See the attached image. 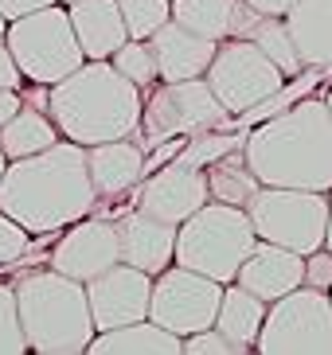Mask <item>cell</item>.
<instances>
[{"instance_id":"6da1fadb","label":"cell","mask_w":332,"mask_h":355,"mask_svg":"<svg viewBox=\"0 0 332 355\" xmlns=\"http://www.w3.org/2000/svg\"><path fill=\"white\" fill-rule=\"evenodd\" d=\"M98 191L86 172V148L59 137L43 153L8 160L0 176V211L28 234H55L86 219Z\"/></svg>"},{"instance_id":"7a4b0ae2","label":"cell","mask_w":332,"mask_h":355,"mask_svg":"<svg viewBox=\"0 0 332 355\" xmlns=\"http://www.w3.org/2000/svg\"><path fill=\"white\" fill-rule=\"evenodd\" d=\"M242 160L266 188L332 191V114L324 98H297L242 137Z\"/></svg>"},{"instance_id":"3957f363","label":"cell","mask_w":332,"mask_h":355,"mask_svg":"<svg viewBox=\"0 0 332 355\" xmlns=\"http://www.w3.org/2000/svg\"><path fill=\"white\" fill-rule=\"evenodd\" d=\"M141 90L114 71L110 59H83L67 78L47 86V117L74 145L133 137L141 125Z\"/></svg>"},{"instance_id":"277c9868","label":"cell","mask_w":332,"mask_h":355,"mask_svg":"<svg viewBox=\"0 0 332 355\" xmlns=\"http://www.w3.org/2000/svg\"><path fill=\"white\" fill-rule=\"evenodd\" d=\"M16 289V313L28 340V352L35 355H83L90 336L98 332L90 320L83 282H74L59 270L24 273Z\"/></svg>"},{"instance_id":"5b68a950","label":"cell","mask_w":332,"mask_h":355,"mask_svg":"<svg viewBox=\"0 0 332 355\" xmlns=\"http://www.w3.org/2000/svg\"><path fill=\"white\" fill-rule=\"evenodd\" d=\"M254 227L247 219V207L235 203H219L208 199L199 211H192L184 223L176 227V254L172 261L184 270H196L211 282L227 285L235 282L239 266L247 261V254L254 250Z\"/></svg>"},{"instance_id":"8992f818","label":"cell","mask_w":332,"mask_h":355,"mask_svg":"<svg viewBox=\"0 0 332 355\" xmlns=\"http://www.w3.org/2000/svg\"><path fill=\"white\" fill-rule=\"evenodd\" d=\"M4 43H8L16 67H20L24 83H31V86L35 83L51 86L83 63V47L74 40L67 4H59V0L47 4V8H35L28 16L8 20Z\"/></svg>"},{"instance_id":"52a82bcc","label":"cell","mask_w":332,"mask_h":355,"mask_svg":"<svg viewBox=\"0 0 332 355\" xmlns=\"http://www.w3.org/2000/svg\"><path fill=\"white\" fill-rule=\"evenodd\" d=\"M247 219L262 242L285 246L293 254H313L324 246L329 223V191L305 188H266L258 184L247 199Z\"/></svg>"},{"instance_id":"ba28073f","label":"cell","mask_w":332,"mask_h":355,"mask_svg":"<svg viewBox=\"0 0 332 355\" xmlns=\"http://www.w3.org/2000/svg\"><path fill=\"white\" fill-rule=\"evenodd\" d=\"M254 352L262 355H332V297L329 289L297 285L266 304Z\"/></svg>"},{"instance_id":"9c48e42d","label":"cell","mask_w":332,"mask_h":355,"mask_svg":"<svg viewBox=\"0 0 332 355\" xmlns=\"http://www.w3.org/2000/svg\"><path fill=\"white\" fill-rule=\"evenodd\" d=\"M149 102H141V148L160 145L165 137H196L227 125V110L211 94L208 78H180V83H153ZM133 133V137H137Z\"/></svg>"},{"instance_id":"30bf717a","label":"cell","mask_w":332,"mask_h":355,"mask_svg":"<svg viewBox=\"0 0 332 355\" xmlns=\"http://www.w3.org/2000/svg\"><path fill=\"white\" fill-rule=\"evenodd\" d=\"M204 78H208L211 94L219 98V105H223L231 117L254 110L258 102L278 94L281 83H285V74L274 67V59H266V55H262L250 40H242V35H231V40L215 43V55H211Z\"/></svg>"},{"instance_id":"8fae6325","label":"cell","mask_w":332,"mask_h":355,"mask_svg":"<svg viewBox=\"0 0 332 355\" xmlns=\"http://www.w3.org/2000/svg\"><path fill=\"white\" fill-rule=\"evenodd\" d=\"M223 297V285L204 277L184 266H165L153 277V293H149V320L168 328L172 336H192L199 328L215 324V309Z\"/></svg>"},{"instance_id":"7c38bea8","label":"cell","mask_w":332,"mask_h":355,"mask_svg":"<svg viewBox=\"0 0 332 355\" xmlns=\"http://www.w3.org/2000/svg\"><path fill=\"white\" fill-rule=\"evenodd\" d=\"M208 199L211 191H208L204 168H188V164H176V160H168L156 172H145L133 188V207L160 223H172V227H180Z\"/></svg>"},{"instance_id":"4fadbf2b","label":"cell","mask_w":332,"mask_h":355,"mask_svg":"<svg viewBox=\"0 0 332 355\" xmlns=\"http://www.w3.org/2000/svg\"><path fill=\"white\" fill-rule=\"evenodd\" d=\"M86 304H90L94 328H122V324L145 320L149 316V293H153V277L137 266L114 261L110 270H102L98 277L83 285Z\"/></svg>"},{"instance_id":"5bb4252c","label":"cell","mask_w":332,"mask_h":355,"mask_svg":"<svg viewBox=\"0 0 332 355\" xmlns=\"http://www.w3.org/2000/svg\"><path fill=\"white\" fill-rule=\"evenodd\" d=\"M114 261H122L117 254V227L114 219H78L67 227L59 242H55L51 250V270L67 273L74 282H90L98 277L102 270H110Z\"/></svg>"},{"instance_id":"9a60e30c","label":"cell","mask_w":332,"mask_h":355,"mask_svg":"<svg viewBox=\"0 0 332 355\" xmlns=\"http://www.w3.org/2000/svg\"><path fill=\"white\" fill-rule=\"evenodd\" d=\"M149 47H153V63H156V83L204 78L211 55H215V40L196 35L192 28L176 24L172 16H168L153 35H149Z\"/></svg>"},{"instance_id":"2e32d148","label":"cell","mask_w":332,"mask_h":355,"mask_svg":"<svg viewBox=\"0 0 332 355\" xmlns=\"http://www.w3.org/2000/svg\"><path fill=\"white\" fill-rule=\"evenodd\" d=\"M117 227V254H122L125 266H137L145 270L149 277L172 266V254H176V227L172 223H160L145 211H125Z\"/></svg>"},{"instance_id":"e0dca14e","label":"cell","mask_w":332,"mask_h":355,"mask_svg":"<svg viewBox=\"0 0 332 355\" xmlns=\"http://www.w3.org/2000/svg\"><path fill=\"white\" fill-rule=\"evenodd\" d=\"M235 282L247 293H254L258 301H278L290 289L305 282V258L301 254L285 250V246H274V242H254V250L247 254V261L239 266Z\"/></svg>"},{"instance_id":"ac0fdd59","label":"cell","mask_w":332,"mask_h":355,"mask_svg":"<svg viewBox=\"0 0 332 355\" xmlns=\"http://www.w3.org/2000/svg\"><path fill=\"white\" fill-rule=\"evenodd\" d=\"M86 172L98 191V199H117L137 188V180L145 176V148L133 137H117L102 145L86 148Z\"/></svg>"},{"instance_id":"d6986e66","label":"cell","mask_w":332,"mask_h":355,"mask_svg":"<svg viewBox=\"0 0 332 355\" xmlns=\"http://www.w3.org/2000/svg\"><path fill=\"white\" fill-rule=\"evenodd\" d=\"M67 16H71L74 40L83 47V59H110L129 40L117 0H74L67 4Z\"/></svg>"},{"instance_id":"ffe728a7","label":"cell","mask_w":332,"mask_h":355,"mask_svg":"<svg viewBox=\"0 0 332 355\" xmlns=\"http://www.w3.org/2000/svg\"><path fill=\"white\" fill-rule=\"evenodd\" d=\"M301 67H332V0H293L281 16Z\"/></svg>"},{"instance_id":"44dd1931","label":"cell","mask_w":332,"mask_h":355,"mask_svg":"<svg viewBox=\"0 0 332 355\" xmlns=\"http://www.w3.org/2000/svg\"><path fill=\"white\" fill-rule=\"evenodd\" d=\"M86 352L90 355H184V340L145 316V320L122 324V328L94 332Z\"/></svg>"},{"instance_id":"7402d4cb","label":"cell","mask_w":332,"mask_h":355,"mask_svg":"<svg viewBox=\"0 0 332 355\" xmlns=\"http://www.w3.org/2000/svg\"><path fill=\"white\" fill-rule=\"evenodd\" d=\"M262 316H266V301H258L254 293H247L239 282H227L223 285V297H219L215 324H211V328H219L231 344H239V352L247 355V352H254Z\"/></svg>"},{"instance_id":"603a6c76","label":"cell","mask_w":332,"mask_h":355,"mask_svg":"<svg viewBox=\"0 0 332 355\" xmlns=\"http://www.w3.org/2000/svg\"><path fill=\"white\" fill-rule=\"evenodd\" d=\"M168 16L184 28H192L196 35L208 40H231L239 28L242 0H168Z\"/></svg>"},{"instance_id":"cb8c5ba5","label":"cell","mask_w":332,"mask_h":355,"mask_svg":"<svg viewBox=\"0 0 332 355\" xmlns=\"http://www.w3.org/2000/svg\"><path fill=\"white\" fill-rule=\"evenodd\" d=\"M59 141V129L47 117V110H35V105H20L16 114L0 125V148L8 160L31 157V153H43L47 145Z\"/></svg>"},{"instance_id":"d4e9b609","label":"cell","mask_w":332,"mask_h":355,"mask_svg":"<svg viewBox=\"0 0 332 355\" xmlns=\"http://www.w3.org/2000/svg\"><path fill=\"white\" fill-rule=\"evenodd\" d=\"M242 40H250L266 59H274V67H278L285 78L305 71L301 59H297V47H293V40H290V28H285L281 16H262V12H254V20L247 24Z\"/></svg>"},{"instance_id":"484cf974","label":"cell","mask_w":332,"mask_h":355,"mask_svg":"<svg viewBox=\"0 0 332 355\" xmlns=\"http://www.w3.org/2000/svg\"><path fill=\"white\" fill-rule=\"evenodd\" d=\"M204 176H208L211 199H219V203H235V207H247V199L254 196V188H258L254 172H250L247 160H242V148H231L227 157L211 160Z\"/></svg>"},{"instance_id":"4316f807","label":"cell","mask_w":332,"mask_h":355,"mask_svg":"<svg viewBox=\"0 0 332 355\" xmlns=\"http://www.w3.org/2000/svg\"><path fill=\"white\" fill-rule=\"evenodd\" d=\"M110 63L122 78L137 86V90H149L156 83V63H153V47L149 40H125L114 55H110Z\"/></svg>"},{"instance_id":"83f0119b","label":"cell","mask_w":332,"mask_h":355,"mask_svg":"<svg viewBox=\"0 0 332 355\" xmlns=\"http://www.w3.org/2000/svg\"><path fill=\"white\" fill-rule=\"evenodd\" d=\"M247 137V133H242ZM242 137L239 133H231V137H223V133H196V137H188L184 141V148L176 153V164H188V168H208L211 160H219V157H227L231 148H242Z\"/></svg>"},{"instance_id":"f1b7e54d","label":"cell","mask_w":332,"mask_h":355,"mask_svg":"<svg viewBox=\"0 0 332 355\" xmlns=\"http://www.w3.org/2000/svg\"><path fill=\"white\" fill-rule=\"evenodd\" d=\"M117 12H122L129 40H149L168 20V0H117Z\"/></svg>"},{"instance_id":"f546056e","label":"cell","mask_w":332,"mask_h":355,"mask_svg":"<svg viewBox=\"0 0 332 355\" xmlns=\"http://www.w3.org/2000/svg\"><path fill=\"white\" fill-rule=\"evenodd\" d=\"M28 340L20 328V313H16V289L8 282H0V355H24Z\"/></svg>"},{"instance_id":"4dcf8cb0","label":"cell","mask_w":332,"mask_h":355,"mask_svg":"<svg viewBox=\"0 0 332 355\" xmlns=\"http://www.w3.org/2000/svg\"><path fill=\"white\" fill-rule=\"evenodd\" d=\"M184 355H242V352L219 328H199V332L184 336Z\"/></svg>"},{"instance_id":"1f68e13d","label":"cell","mask_w":332,"mask_h":355,"mask_svg":"<svg viewBox=\"0 0 332 355\" xmlns=\"http://www.w3.org/2000/svg\"><path fill=\"white\" fill-rule=\"evenodd\" d=\"M31 246V234L20 227V223H12L4 211H0V270L4 266H12L16 258H24Z\"/></svg>"},{"instance_id":"d6a6232c","label":"cell","mask_w":332,"mask_h":355,"mask_svg":"<svg viewBox=\"0 0 332 355\" xmlns=\"http://www.w3.org/2000/svg\"><path fill=\"white\" fill-rule=\"evenodd\" d=\"M301 285H313V289H332V254L324 250H313L305 254V282Z\"/></svg>"},{"instance_id":"836d02e7","label":"cell","mask_w":332,"mask_h":355,"mask_svg":"<svg viewBox=\"0 0 332 355\" xmlns=\"http://www.w3.org/2000/svg\"><path fill=\"white\" fill-rule=\"evenodd\" d=\"M0 90H24V74H20V67H16V59H12L4 40H0Z\"/></svg>"},{"instance_id":"e575fe53","label":"cell","mask_w":332,"mask_h":355,"mask_svg":"<svg viewBox=\"0 0 332 355\" xmlns=\"http://www.w3.org/2000/svg\"><path fill=\"white\" fill-rule=\"evenodd\" d=\"M47 4H55V0H0V16L16 20V16H28L35 8H47Z\"/></svg>"},{"instance_id":"d590c367","label":"cell","mask_w":332,"mask_h":355,"mask_svg":"<svg viewBox=\"0 0 332 355\" xmlns=\"http://www.w3.org/2000/svg\"><path fill=\"white\" fill-rule=\"evenodd\" d=\"M242 4H250V8L262 12V16H285L293 0H242Z\"/></svg>"},{"instance_id":"8d00e7d4","label":"cell","mask_w":332,"mask_h":355,"mask_svg":"<svg viewBox=\"0 0 332 355\" xmlns=\"http://www.w3.org/2000/svg\"><path fill=\"white\" fill-rule=\"evenodd\" d=\"M20 105H24V94H20V90H0V125H4V121H8L16 110H20Z\"/></svg>"},{"instance_id":"74e56055","label":"cell","mask_w":332,"mask_h":355,"mask_svg":"<svg viewBox=\"0 0 332 355\" xmlns=\"http://www.w3.org/2000/svg\"><path fill=\"white\" fill-rule=\"evenodd\" d=\"M324 250L332 254V199H329V223H324Z\"/></svg>"},{"instance_id":"f35d334b","label":"cell","mask_w":332,"mask_h":355,"mask_svg":"<svg viewBox=\"0 0 332 355\" xmlns=\"http://www.w3.org/2000/svg\"><path fill=\"white\" fill-rule=\"evenodd\" d=\"M4 168H8V157H4V148H0V176H4Z\"/></svg>"},{"instance_id":"ab89813d","label":"cell","mask_w":332,"mask_h":355,"mask_svg":"<svg viewBox=\"0 0 332 355\" xmlns=\"http://www.w3.org/2000/svg\"><path fill=\"white\" fill-rule=\"evenodd\" d=\"M4 28H8V20H4V16H0V40H4Z\"/></svg>"},{"instance_id":"60d3db41","label":"cell","mask_w":332,"mask_h":355,"mask_svg":"<svg viewBox=\"0 0 332 355\" xmlns=\"http://www.w3.org/2000/svg\"><path fill=\"white\" fill-rule=\"evenodd\" d=\"M324 105H329V114H332V90H329V94H324Z\"/></svg>"},{"instance_id":"b9f144b4","label":"cell","mask_w":332,"mask_h":355,"mask_svg":"<svg viewBox=\"0 0 332 355\" xmlns=\"http://www.w3.org/2000/svg\"><path fill=\"white\" fill-rule=\"evenodd\" d=\"M59 4H74V0H59Z\"/></svg>"},{"instance_id":"7bdbcfd3","label":"cell","mask_w":332,"mask_h":355,"mask_svg":"<svg viewBox=\"0 0 332 355\" xmlns=\"http://www.w3.org/2000/svg\"><path fill=\"white\" fill-rule=\"evenodd\" d=\"M329 297H332V289H329Z\"/></svg>"}]
</instances>
